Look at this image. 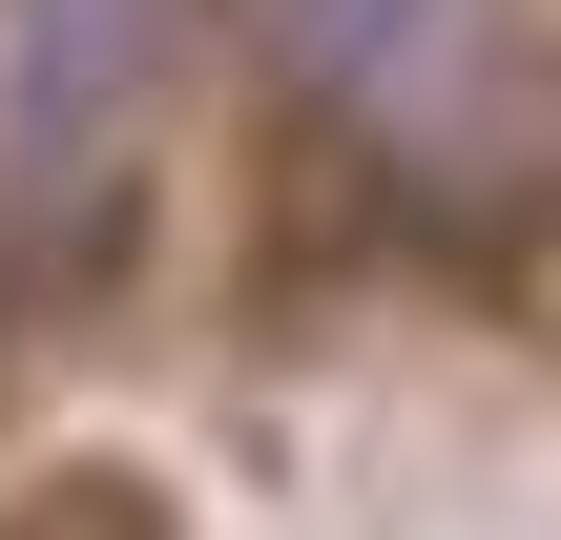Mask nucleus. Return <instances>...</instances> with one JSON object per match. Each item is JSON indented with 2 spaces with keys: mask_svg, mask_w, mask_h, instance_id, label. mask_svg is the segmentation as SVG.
Wrapping results in <instances>:
<instances>
[{
  "mask_svg": "<svg viewBox=\"0 0 561 540\" xmlns=\"http://www.w3.org/2000/svg\"><path fill=\"white\" fill-rule=\"evenodd\" d=\"M187 0H0V187L62 208V187H125V125L167 83Z\"/></svg>",
  "mask_w": 561,
  "mask_h": 540,
  "instance_id": "1",
  "label": "nucleus"
},
{
  "mask_svg": "<svg viewBox=\"0 0 561 540\" xmlns=\"http://www.w3.org/2000/svg\"><path fill=\"white\" fill-rule=\"evenodd\" d=\"M458 21H479V0H250V62H271L291 104H333V125H396V104L458 62Z\"/></svg>",
  "mask_w": 561,
  "mask_h": 540,
  "instance_id": "2",
  "label": "nucleus"
}]
</instances>
